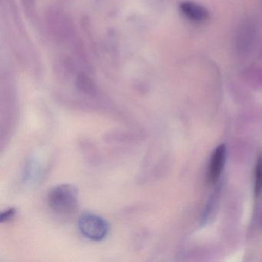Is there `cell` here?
Returning a JSON list of instances; mask_svg holds the SVG:
<instances>
[{
  "mask_svg": "<svg viewBox=\"0 0 262 262\" xmlns=\"http://www.w3.org/2000/svg\"><path fill=\"white\" fill-rule=\"evenodd\" d=\"M78 227L84 237L94 242L104 240L110 232L108 222L93 213L82 214L79 217Z\"/></svg>",
  "mask_w": 262,
  "mask_h": 262,
  "instance_id": "cell-4",
  "label": "cell"
},
{
  "mask_svg": "<svg viewBox=\"0 0 262 262\" xmlns=\"http://www.w3.org/2000/svg\"><path fill=\"white\" fill-rule=\"evenodd\" d=\"M225 145H220L213 154L210 163L209 178L211 182H215L223 169L225 159Z\"/></svg>",
  "mask_w": 262,
  "mask_h": 262,
  "instance_id": "cell-6",
  "label": "cell"
},
{
  "mask_svg": "<svg viewBox=\"0 0 262 262\" xmlns=\"http://www.w3.org/2000/svg\"><path fill=\"white\" fill-rule=\"evenodd\" d=\"M1 12L7 36L12 47L17 53L18 57L19 56L24 60V64L27 62V65L34 67L35 70H38L37 56L24 30L13 0H1Z\"/></svg>",
  "mask_w": 262,
  "mask_h": 262,
  "instance_id": "cell-1",
  "label": "cell"
},
{
  "mask_svg": "<svg viewBox=\"0 0 262 262\" xmlns=\"http://www.w3.org/2000/svg\"><path fill=\"white\" fill-rule=\"evenodd\" d=\"M179 11L180 13L193 23L206 22L210 19V12L205 6L199 3L191 1V0H185L179 4Z\"/></svg>",
  "mask_w": 262,
  "mask_h": 262,
  "instance_id": "cell-5",
  "label": "cell"
},
{
  "mask_svg": "<svg viewBox=\"0 0 262 262\" xmlns=\"http://www.w3.org/2000/svg\"><path fill=\"white\" fill-rule=\"evenodd\" d=\"M16 208H11L9 209L6 210L5 211L1 214L0 215V222L4 223V222H8V221L11 220L13 219L15 214H16Z\"/></svg>",
  "mask_w": 262,
  "mask_h": 262,
  "instance_id": "cell-9",
  "label": "cell"
},
{
  "mask_svg": "<svg viewBox=\"0 0 262 262\" xmlns=\"http://www.w3.org/2000/svg\"><path fill=\"white\" fill-rule=\"evenodd\" d=\"M257 36V25L254 18L246 17L237 26L234 36V50L239 57L249 54Z\"/></svg>",
  "mask_w": 262,
  "mask_h": 262,
  "instance_id": "cell-3",
  "label": "cell"
},
{
  "mask_svg": "<svg viewBox=\"0 0 262 262\" xmlns=\"http://www.w3.org/2000/svg\"><path fill=\"white\" fill-rule=\"evenodd\" d=\"M24 10L29 17H33L36 11V0H21Z\"/></svg>",
  "mask_w": 262,
  "mask_h": 262,
  "instance_id": "cell-8",
  "label": "cell"
},
{
  "mask_svg": "<svg viewBox=\"0 0 262 262\" xmlns=\"http://www.w3.org/2000/svg\"><path fill=\"white\" fill-rule=\"evenodd\" d=\"M254 192L257 196L262 194V156H259L256 165Z\"/></svg>",
  "mask_w": 262,
  "mask_h": 262,
  "instance_id": "cell-7",
  "label": "cell"
},
{
  "mask_svg": "<svg viewBox=\"0 0 262 262\" xmlns=\"http://www.w3.org/2000/svg\"><path fill=\"white\" fill-rule=\"evenodd\" d=\"M49 207L58 214L69 215L76 212L79 204L77 188L70 184L57 185L47 196Z\"/></svg>",
  "mask_w": 262,
  "mask_h": 262,
  "instance_id": "cell-2",
  "label": "cell"
}]
</instances>
